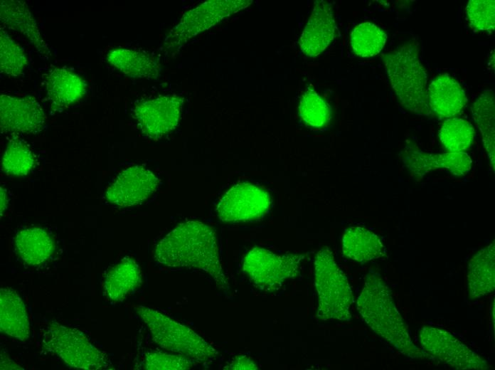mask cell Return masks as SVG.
Returning <instances> with one entry per match:
<instances>
[{"label": "cell", "mask_w": 495, "mask_h": 370, "mask_svg": "<svg viewBox=\"0 0 495 370\" xmlns=\"http://www.w3.org/2000/svg\"><path fill=\"white\" fill-rule=\"evenodd\" d=\"M154 259L169 268L201 270L211 275L219 289H229L220 260L215 232L201 221L178 224L157 243Z\"/></svg>", "instance_id": "6da1fadb"}, {"label": "cell", "mask_w": 495, "mask_h": 370, "mask_svg": "<svg viewBox=\"0 0 495 370\" xmlns=\"http://www.w3.org/2000/svg\"><path fill=\"white\" fill-rule=\"evenodd\" d=\"M357 310L365 322L401 354L412 359L427 354L410 339L407 324L397 310L390 290L379 273L371 271L358 297Z\"/></svg>", "instance_id": "7a4b0ae2"}, {"label": "cell", "mask_w": 495, "mask_h": 370, "mask_svg": "<svg viewBox=\"0 0 495 370\" xmlns=\"http://www.w3.org/2000/svg\"><path fill=\"white\" fill-rule=\"evenodd\" d=\"M417 43H405L384 54L382 59L390 85L400 104L416 115L430 116L427 75L420 59Z\"/></svg>", "instance_id": "3957f363"}, {"label": "cell", "mask_w": 495, "mask_h": 370, "mask_svg": "<svg viewBox=\"0 0 495 370\" xmlns=\"http://www.w3.org/2000/svg\"><path fill=\"white\" fill-rule=\"evenodd\" d=\"M135 309L149 329L153 341L162 349L195 364L211 362L218 356L213 347L186 326L150 307L137 306Z\"/></svg>", "instance_id": "277c9868"}, {"label": "cell", "mask_w": 495, "mask_h": 370, "mask_svg": "<svg viewBox=\"0 0 495 370\" xmlns=\"http://www.w3.org/2000/svg\"><path fill=\"white\" fill-rule=\"evenodd\" d=\"M315 287L319 297L317 320L349 321L353 302L347 278L328 247L321 248L314 260Z\"/></svg>", "instance_id": "5b68a950"}, {"label": "cell", "mask_w": 495, "mask_h": 370, "mask_svg": "<svg viewBox=\"0 0 495 370\" xmlns=\"http://www.w3.org/2000/svg\"><path fill=\"white\" fill-rule=\"evenodd\" d=\"M41 344L70 367L86 370L112 369L107 354L95 347L82 332L56 322L44 329Z\"/></svg>", "instance_id": "8992f818"}, {"label": "cell", "mask_w": 495, "mask_h": 370, "mask_svg": "<svg viewBox=\"0 0 495 370\" xmlns=\"http://www.w3.org/2000/svg\"><path fill=\"white\" fill-rule=\"evenodd\" d=\"M304 256L288 253L277 255L267 249L254 247L244 258L243 270L260 290H278L289 279L298 275Z\"/></svg>", "instance_id": "52a82bcc"}, {"label": "cell", "mask_w": 495, "mask_h": 370, "mask_svg": "<svg viewBox=\"0 0 495 370\" xmlns=\"http://www.w3.org/2000/svg\"><path fill=\"white\" fill-rule=\"evenodd\" d=\"M252 0H210L186 12L164 40L167 49L176 48L226 17L245 9Z\"/></svg>", "instance_id": "ba28073f"}, {"label": "cell", "mask_w": 495, "mask_h": 370, "mask_svg": "<svg viewBox=\"0 0 495 370\" xmlns=\"http://www.w3.org/2000/svg\"><path fill=\"white\" fill-rule=\"evenodd\" d=\"M419 337L422 349L447 366L457 369H488L490 367L486 360L446 330L424 326Z\"/></svg>", "instance_id": "9c48e42d"}, {"label": "cell", "mask_w": 495, "mask_h": 370, "mask_svg": "<svg viewBox=\"0 0 495 370\" xmlns=\"http://www.w3.org/2000/svg\"><path fill=\"white\" fill-rule=\"evenodd\" d=\"M267 192L250 183L232 186L220 199L216 213L224 222H240L262 216L271 205Z\"/></svg>", "instance_id": "30bf717a"}, {"label": "cell", "mask_w": 495, "mask_h": 370, "mask_svg": "<svg viewBox=\"0 0 495 370\" xmlns=\"http://www.w3.org/2000/svg\"><path fill=\"white\" fill-rule=\"evenodd\" d=\"M183 103L179 95L159 96L137 104L133 116L142 134L156 139L176 127Z\"/></svg>", "instance_id": "8fae6325"}, {"label": "cell", "mask_w": 495, "mask_h": 370, "mask_svg": "<svg viewBox=\"0 0 495 370\" xmlns=\"http://www.w3.org/2000/svg\"><path fill=\"white\" fill-rule=\"evenodd\" d=\"M0 122L2 133L37 134L44 129L46 117L34 97L1 94Z\"/></svg>", "instance_id": "7c38bea8"}, {"label": "cell", "mask_w": 495, "mask_h": 370, "mask_svg": "<svg viewBox=\"0 0 495 370\" xmlns=\"http://www.w3.org/2000/svg\"><path fill=\"white\" fill-rule=\"evenodd\" d=\"M159 179L150 170L136 165L122 171L107 189L105 197L115 205L127 207L139 204L159 186Z\"/></svg>", "instance_id": "4fadbf2b"}, {"label": "cell", "mask_w": 495, "mask_h": 370, "mask_svg": "<svg viewBox=\"0 0 495 370\" xmlns=\"http://www.w3.org/2000/svg\"><path fill=\"white\" fill-rule=\"evenodd\" d=\"M401 159L410 172L420 179L437 169L447 170L457 176H464L470 171L472 164L470 156L466 152L427 153L412 144L402 151Z\"/></svg>", "instance_id": "5bb4252c"}, {"label": "cell", "mask_w": 495, "mask_h": 370, "mask_svg": "<svg viewBox=\"0 0 495 370\" xmlns=\"http://www.w3.org/2000/svg\"><path fill=\"white\" fill-rule=\"evenodd\" d=\"M335 29L331 4L324 0L316 1L299 38L301 51L309 57L321 54L333 41Z\"/></svg>", "instance_id": "9a60e30c"}, {"label": "cell", "mask_w": 495, "mask_h": 370, "mask_svg": "<svg viewBox=\"0 0 495 370\" xmlns=\"http://www.w3.org/2000/svg\"><path fill=\"white\" fill-rule=\"evenodd\" d=\"M427 102L437 116L450 118L460 115L467 105V97L460 84L448 74L434 78L427 87Z\"/></svg>", "instance_id": "2e32d148"}, {"label": "cell", "mask_w": 495, "mask_h": 370, "mask_svg": "<svg viewBox=\"0 0 495 370\" xmlns=\"http://www.w3.org/2000/svg\"><path fill=\"white\" fill-rule=\"evenodd\" d=\"M0 20L4 26L25 36L41 54L46 56L51 55L48 45L41 35L36 20L25 1L1 0Z\"/></svg>", "instance_id": "e0dca14e"}, {"label": "cell", "mask_w": 495, "mask_h": 370, "mask_svg": "<svg viewBox=\"0 0 495 370\" xmlns=\"http://www.w3.org/2000/svg\"><path fill=\"white\" fill-rule=\"evenodd\" d=\"M46 89L52 109L57 110L79 101L86 92V83L66 68H54L46 77Z\"/></svg>", "instance_id": "ac0fdd59"}, {"label": "cell", "mask_w": 495, "mask_h": 370, "mask_svg": "<svg viewBox=\"0 0 495 370\" xmlns=\"http://www.w3.org/2000/svg\"><path fill=\"white\" fill-rule=\"evenodd\" d=\"M495 242L478 251L467 270V289L472 299L490 294L495 287Z\"/></svg>", "instance_id": "d6986e66"}, {"label": "cell", "mask_w": 495, "mask_h": 370, "mask_svg": "<svg viewBox=\"0 0 495 370\" xmlns=\"http://www.w3.org/2000/svg\"><path fill=\"white\" fill-rule=\"evenodd\" d=\"M0 329L19 341L29 337V320L23 302L10 287L0 290Z\"/></svg>", "instance_id": "ffe728a7"}, {"label": "cell", "mask_w": 495, "mask_h": 370, "mask_svg": "<svg viewBox=\"0 0 495 370\" xmlns=\"http://www.w3.org/2000/svg\"><path fill=\"white\" fill-rule=\"evenodd\" d=\"M141 283L139 265L134 259L125 257L107 273L103 292L110 300L117 302L124 300Z\"/></svg>", "instance_id": "44dd1931"}, {"label": "cell", "mask_w": 495, "mask_h": 370, "mask_svg": "<svg viewBox=\"0 0 495 370\" xmlns=\"http://www.w3.org/2000/svg\"><path fill=\"white\" fill-rule=\"evenodd\" d=\"M18 257L26 264L36 265L47 261L55 250L51 236L41 228L33 227L18 231L14 239Z\"/></svg>", "instance_id": "7402d4cb"}, {"label": "cell", "mask_w": 495, "mask_h": 370, "mask_svg": "<svg viewBox=\"0 0 495 370\" xmlns=\"http://www.w3.org/2000/svg\"><path fill=\"white\" fill-rule=\"evenodd\" d=\"M106 58L110 64L129 77L151 79L159 75L157 60L146 52L118 48L110 51Z\"/></svg>", "instance_id": "603a6c76"}, {"label": "cell", "mask_w": 495, "mask_h": 370, "mask_svg": "<svg viewBox=\"0 0 495 370\" xmlns=\"http://www.w3.org/2000/svg\"><path fill=\"white\" fill-rule=\"evenodd\" d=\"M342 252L348 258L365 263L383 257L385 246L373 232L363 227L352 226L344 233Z\"/></svg>", "instance_id": "cb8c5ba5"}, {"label": "cell", "mask_w": 495, "mask_h": 370, "mask_svg": "<svg viewBox=\"0 0 495 370\" xmlns=\"http://www.w3.org/2000/svg\"><path fill=\"white\" fill-rule=\"evenodd\" d=\"M494 94L492 90L482 92L471 107L474 121L479 128L489 160L494 170L495 130Z\"/></svg>", "instance_id": "d4e9b609"}, {"label": "cell", "mask_w": 495, "mask_h": 370, "mask_svg": "<svg viewBox=\"0 0 495 370\" xmlns=\"http://www.w3.org/2000/svg\"><path fill=\"white\" fill-rule=\"evenodd\" d=\"M438 135L441 143L448 152H465L474 141L475 130L467 120L454 117L443 122Z\"/></svg>", "instance_id": "484cf974"}, {"label": "cell", "mask_w": 495, "mask_h": 370, "mask_svg": "<svg viewBox=\"0 0 495 370\" xmlns=\"http://www.w3.org/2000/svg\"><path fill=\"white\" fill-rule=\"evenodd\" d=\"M387 40L386 33L371 22L357 25L350 36L351 46L354 53L361 58H369L378 54Z\"/></svg>", "instance_id": "4316f807"}, {"label": "cell", "mask_w": 495, "mask_h": 370, "mask_svg": "<svg viewBox=\"0 0 495 370\" xmlns=\"http://www.w3.org/2000/svg\"><path fill=\"white\" fill-rule=\"evenodd\" d=\"M35 162V156L25 142L14 136L9 139L2 158V166L6 174L26 175L33 169Z\"/></svg>", "instance_id": "83f0119b"}, {"label": "cell", "mask_w": 495, "mask_h": 370, "mask_svg": "<svg viewBox=\"0 0 495 370\" xmlns=\"http://www.w3.org/2000/svg\"><path fill=\"white\" fill-rule=\"evenodd\" d=\"M27 65V58L22 48L1 27L0 70L1 73L16 78Z\"/></svg>", "instance_id": "f1b7e54d"}, {"label": "cell", "mask_w": 495, "mask_h": 370, "mask_svg": "<svg viewBox=\"0 0 495 370\" xmlns=\"http://www.w3.org/2000/svg\"><path fill=\"white\" fill-rule=\"evenodd\" d=\"M299 115L310 127H322L331 119V107L315 90L309 88L300 100Z\"/></svg>", "instance_id": "f546056e"}, {"label": "cell", "mask_w": 495, "mask_h": 370, "mask_svg": "<svg viewBox=\"0 0 495 370\" xmlns=\"http://www.w3.org/2000/svg\"><path fill=\"white\" fill-rule=\"evenodd\" d=\"M469 26L475 31L492 32L495 28L494 0H470L466 7Z\"/></svg>", "instance_id": "4dcf8cb0"}, {"label": "cell", "mask_w": 495, "mask_h": 370, "mask_svg": "<svg viewBox=\"0 0 495 370\" xmlns=\"http://www.w3.org/2000/svg\"><path fill=\"white\" fill-rule=\"evenodd\" d=\"M194 365L193 361L181 355L163 352H148L144 355L143 367L149 370H184L191 369Z\"/></svg>", "instance_id": "1f68e13d"}, {"label": "cell", "mask_w": 495, "mask_h": 370, "mask_svg": "<svg viewBox=\"0 0 495 370\" xmlns=\"http://www.w3.org/2000/svg\"><path fill=\"white\" fill-rule=\"evenodd\" d=\"M226 369H257L256 364L249 357L240 355L235 356L224 367Z\"/></svg>", "instance_id": "d6a6232c"}, {"label": "cell", "mask_w": 495, "mask_h": 370, "mask_svg": "<svg viewBox=\"0 0 495 370\" xmlns=\"http://www.w3.org/2000/svg\"><path fill=\"white\" fill-rule=\"evenodd\" d=\"M0 192H1V195H0L1 196H0V199H1V203H0V204H1V217L4 212L5 211V210L7 208L9 199H8V196H7L6 190L4 188L1 187Z\"/></svg>", "instance_id": "836d02e7"}, {"label": "cell", "mask_w": 495, "mask_h": 370, "mask_svg": "<svg viewBox=\"0 0 495 370\" xmlns=\"http://www.w3.org/2000/svg\"><path fill=\"white\" fill-rule=\"evenodd\" d=\"M22 369V368L18 366L16 363L12 361L7 360L6 361L4 359H1V369Z\"/></svg>", "instance_id": "e575fe53"}]
</instances>
